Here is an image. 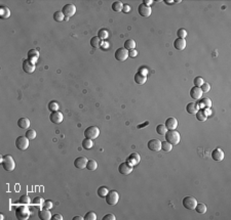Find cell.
I'll list each match as a JSON object with an SVG mask.
<instances>
[{
  "label": "cell",
  "mask_w": 231,
  "mask_h": 220,
  "mask_svg": "<svg viewBox=\"0 0 231 220\" xmlns=\"http://www.w3.org/2000/svg\"><path fill=\"white\" fill-rule=\"evenodd\" d=\"M1 165H2V168L7 172H11L16 168L15 160L9 155H5V156L1 157Z\"/></svg>",
  "instance_id": "obj_1"
},
{
  "label": "cell",
  "mask_w": 231,
  "mask_h": 220,
  "mask_svg": "<svg viewBox=\"0 0 231 220\" xmlns=\"http://www.w3.org/2000/svg\"><path fill=\"white\" fill-rule=\"evenodd\" d=\"M165 141H167L169 143L171 144H178L181 140V136H180V133L176 130H167V132L165 133Z\"/></svg>",
  "instance_id": "obj_2"
},
{
  "label": "cell",
  "mask_w": 231,
  "mask_h": 220,
  "mask_svg": "<svg viewBox=\"0 0 231 220\" xmlns=\"http://www.w3.org/2000/svg\"><path fill=\"white\" fill-rule=\"evenodd\" d=\"M30 216L29 208L25 206H18L16 208V217L20 220H26Z\"/></svg>",
  "instance_id": "obj_3"
},
{
  "label": "cell",
  "mask_w": 231,
  "mask_h": 220,
  "mask_svg": "<svg viewBox=\"0 0 231 220\" xmlns=\"http://www.w3.org/2000/svg\"><path fill=\"white\" fill-rule=\"evenodd\" d=\"M105 199H106V203H107L108 205L114 206L118 203V201H119V195H118V193L116 190L108 191Z\"/></svg>",
  "instance_id": "obj_4"
},
{
  "label": "cell",
  "mask_w": 231,
  "mask_h": 220,
  "mask_svg": "<svg viewBox=\"0 0 231 220\" xmlns=\"http://www.w3.org/2000/svg\"><path fill=\"white\" fill-rule=\"evenodd\" d=\"M16 146L20 150H26L29 148V139L25 135H21L16 139Z\"/></svg>",
  "instance_id": "obj_5"
},
{
  "label": "cell",
  "mask_w": 231,
  "mask_h": 220,
  "mask_svg": "<svg viewBox=\"0 0 231 220\" xmlns=\"http://www.w3.org/2000/svg\"><path fill=\"white\" fill-rule=\"evenodd\" d=\"M100 135V129L97 126H89L84 130V136L85 138L89 139H95Z\"/></svg>",
  "instance_id": "obj_6"
},
{
  "label": "cell",
  "mask_w": 231,
  "mask_h": 220,
  "mask_svg": "<svg viewBox=\"0 0 231 220\" xmlns=\"http://www.w3.org/2000/svg\"><path fill=\"white\" fill-rule=\"evenodd\" d=\"M182 204H183L184 208L188 210H194L197 205V201H196L195 198L191 197V195H188V197H185L182 201Z\"/></svg>",
  "instance_id": "obj_7"
},
{
  "label": "cell",
  "mask_w": 231,
  "mask_h": 220,
  "mask_svg": "<svg viewBox=\"0 0 231 220\" xmlns=\"http://www.w3.org/2000/svg\"><path fill=\"white\" fill-rule=\"evenodd\" d=\"M61 11L65 15V18H71L76 13V6L74 4H72V3H69V4L64 5Z\"/></svg>",
  "instance_id": "obj_8"
},
{
  "label": "cell",
  "mask_w": 231,
  "mask_h": 220,
  "mask_svg": "<svg viewBox=\"0 0 231 220\" xmlns=\"http://www.w3.org/2000/svg\"><path fill=\"white\" fill-rule=\"evenodd\" d=\"M133 169H134V166H132L130 163L123 162L119 165V167H118V172L121 175H128L133 172Z\"/></svg>",
  "instance_id": "obj_9"
},
{
  "label": "cell",
  "mask_w": 231,
  "mask_h": 220,
  "mask_svg": "<svg viewBox=\"0 0 231 220\" xmlns=\"http://www.w3.org/2000/svg\"><path fill=\"white\" fill-rule=\"evenodd\" d=\"M128 58V50H126L124 47L118 48L115 51V58L118 62H124Z\"/></svg>",
  "instance_id": "obj_10"
},
{
  "label": "cell",
  "mask_w": 231,
  "mask_h": 220,
  "mask_svg": "<svg viewBox=\"0 0 231 220\" xmlns=\"http://www.w3.org/2000/svg\"><path fill=\"white\" fill-rule=\"evenodd\" d=\"M148 148L151 152H159L161 150V141L158 139H151L148 141Z\"/></svg>",
  "instance_id": "obj_11"
},
{
  "label": "cell",
  "mask_w": 231,
  "mask_h": 220,
  "mask_svg": "<svg viewBox=\"0 0 231 220\" xmlns=\"http://www.w3.org/2000/svg\"><path fill=\"white\" fill-rule=\"evenodd\" d=\"M63 119H64V117H63V114L61 113V112H59V111L52 112V114H50V122H52V123H54V124L62 123Z\"/></svg>",
  "instance_id": "obj_12"
},
{
  "label": "cell",
  "mask_w": 231,
  "mask_h": 220,
  "mask_svg": "<svg viewBox=\"0 0 231 220\" xmlns=\"http://www.w3.org/2000/svg\"><path fill=\"white\" fill-rule=\"evenodd\" d=\"M138 13H140V15H142V17L144 18H148L151 15V13H152V11H151V7L150 6H146L145 4H140L138 7Z\"/></svg>",
  "instance_id": "obj_13"
},
{
  "label": "cell",
  "mask_w": 231,
  "mask_h": 220,
  "mask_svg": "<svg viewBox=\"0 0 231 220\" xmlns=\"http://www.w3.org/2000/svg\"><path fill=\"white\" fill-rule=\"evenodd\" d=\"M23 70L28 74H32L35 71V64L29 60H25L23 62Z\"/></svg>",
  "instance_id": "obj_14"
},
{
  "label": "cell",
  "mask_w": 231,
  "mask_h": 220,
  "mask_svg": "<svg viewBox=\"0 0 231 220\" xmlns=\"http://www.w3.org/2000/svg\"><path fill=\"white\" fill-rule=\"evenodd\" d=\"M212 159L216 162H221L224 160V152L221 148H215L212 152Z\"/></svg>",
  "instance_id": "obj_15"
},
{
  "label": "cell",
  "mask_w": 231,
  "mask_h": 220,
  "mask_svg": "<svg viewBox=\"0 0 231 220\" xmlns=\"http://www.w3.org/2000/svg\"><path fill=\"white\" fill-rule=\"evenodd\" d=\"M87 159L85 157H78V158L75 159L74 161V166L78 169H83L86 168V164H87Z\"/></svg>",
  "instance_id": "obj_16"
},
{
  "label": "cell",
  "mask_w": 231,
  "mask_h": 220,
  "mask_svg": "<svg viewBox=\"0 0 231 220\" xmlns=\"http://www.w3.org/2000/svg\"><path fill=\"white\" fill-rule=\"evenodd\" d=\"M165 127H167V130H175L176 128L178 127V121L176 118H167V120H165Z\"/></svg>",
  "instance_id": "obj_17"
},
{
  "label": "cell",
  "mask_w": 231,
  "mask_h": 220,
  "mask_svg": "<svg viewBox=\"0 0 231 220\" xmlns=\"http://www.w3.org/2000/svg\"><path fill=\"white\" fill-rule=\"evenodd\" d=\"M201 96H202V91L199 87L194 86L190 89V97H191V98L199 99V98H201Z\"/></svg>",
  "instance_id": "obj_18"
},
{
  "label": "cell",
  "mask_w": 231,
  "mask_h": 220,
  "mask_svg": "<svg viewBox=\"0 0 231 220\" xmlns=\"http://www.w3.org/2000/svg\"><path fill=\"white\" fill-rule=\"evenodd\" d=\"M140 161H141V157L138 153H133V154H130L128 158V162L130 163L132 166H135V165L139 164Z\"/></svg>",
  "instance_id": "obj_19"
},
{
  "label": "cell",
  "mask_w": 231,
  "mask_h": 220,
  "mask_svg": "<svg viewBox=\"0 0 231 220\" xmlns=\"http://www.w3.org/2000/svg\"><path fill=\"white\" fill-rule=\"evenodd\" d=\"M174 47L177 50H183L186 47V40L182 39V38H177V39L174 41Z\"/></svg>",
  "instance_id": "obj_20"
},
{
  "label": "cell",
  "mask_w": 231,
  "mask_h": 220,
  "mask_svg": "<svg viewBox=\"0 0 231 220\" xmlns=\"http://www.w3.org/2000/svg\"><path fill=\"white\" fill-rule=\"evenodd\" d=\"M38 217L39 219L41 220H50L52 219V214H50V211L47 209H42L38 211Z\"/></svg>",
  "instance_id": "obj_21"
},
{
  "label": "cell",
  "mask_w": 231,
  "mask_h": 220,
  "mask_svg": "<svg viewBox=\"0 0 231 220\" xmlns=\"http://www.w3.org/2000/svg\"><path fill=\"white\" fill-rule=\"evenodd\" d=\"M199 110V105L197 103H189L186 105V111L188 114H196Z\"/></svg>",
  "instance_id": "obj_22"
},
{
  "label": "cell",
  "mask_w": 231,
  "mask_h": 220,
  "mask_svg": "<svg viewBox=\"0 0 231 220\" xmlns=\"http://www.w3.org/2000/svg\"><path fill=\"white\" fill-rule=\"evenodd\" d=\"M27 56H28V60H31V62H33L34 64H35L38 60V58H39V52L36 49H30L29 51H28Z\"/></svg>",
  "instance_id": "obj_23"
},
{
  "label": "cell",
  "mask_w": 231,
  "mask_h": 220,
  "mask_svg": "<svg viewBox=\"0 0 231 220\" xmlns=\"http://www.w3.org/2000/svg\"><path fill=\"white\" fill-rule=\"evenodd\" d=\"M18 126H19L21 129H28L30 127V120L28 118H20L18 120Z\"/></svg>",
  "instance_id": "obj_24"
},
{
  "label": "cell",
  "mask_w": 231,
  "mask_h": 220,
  "mask_svg": "<svg viewBox=\"0 0 231 220\" xmlns=\"http://www.w3.org/2000/svg\"><path fill=\"white\" fill-rule=\"evenodd\" d=\"M11 17V11L9 7L6 6H1L0 7V18L2 20H6Z\"/></svg>",
  "instance_id": "obj_25"
},
{
  "label": "cell",
  "mask_w": 231,
  "mask_h": 220,
  "mask_svg": "<svg viewBox=\"0 0 231 220\" xmlns=\"http://www.w3.org/2000/svg\"><path fill=\"white\" fill-rule=\"evenodd\" d=\"M135 82L137 83V84L139 85H143L145 84V82L147 81V76H144V75H141L140 73H136V75H135Z\"/></svg>",
  "instance_id": "obj_26"
},
{
  "label": "cell",
  "mask_w": 231,
  "mask_h": 220,
  "mask_svg": "<svg viewBox=\"0 0 231 220\" xmlns=\"http://www.w3.org/2000/svg\"><path fill=\"white\" fill-rule=\"evenodd\" d=\"M122 8H123V3L120 2V1H114L112 3V11H115V13L122 11Z\"/></svg>",
  "instance_id": "obj_27"
},
{
  "label": "cell",
  "mask_w": 231,
  "mask_h": 220,
  "mask_svg": "<svg viewBox=\"0 0 231 220\" xmlns=\"http://www.w3.org/2000/svg\"><path fill=\"white\" fill-rule=\"evenodd\" d=\"M196 119L198 121H205L208 119V115H206V112L204 110H198L197 113H196Z\"/></svg>",
  "instance_id": "obj_28"
},
{
  "label": "cell",
  "mask_w": 231,
  "mask_h": 220,
  "mask_svg": "<svg viewBox=\"0 0 231 220\" xmlns=\"http://www.w3.org/2000/svg\"><path fill=\"white\" fill-rule=\"evenodd\" d=\"M91 45L93 46L94 48H99L101 47L102 45V40L100 39L98 36H96V37H93L91 39Z\"/></svg>",
  "instance_id": "obj_29"
},
{
  "label": "cell",
  "mask_w": 231,
  "mask_h": 220,
  "mask_svg": "<svg viewBox=\"0 0 231 220\" xmlns=\"http://www.w3.org/2000/svg\"><path fill=\"white\" fill-rule=\"evenodd\" d=\"M135 47H136V42H135V40H133V39L125 40V42H124V48H125L126 50L135 49Z\"/></svg>",
  "instance_id": "obj_30"
},
{
  "label": "cell",
  "mask_w": 231,
  "mask_h": 220,
  "mask_svg": "<svg viewBox=\"0 0 231 220\" xmlns=\"http://www.w3.org/2000/svg\"><path fill=\"white\" fill-rule=\"evenodd\" d=\"M93 146H94L93 139H89V138H84V139L82 140V148H84V150H91Z\"/></svg>",
  "instance_id": "obj_31"
},
{
  "label": "cell",
  "mask_w": 231,
  "mask_h": 220,
  "mask_svg": "<svg viewBox=\"0 0 231 220\" xmlns=\"http://www.w3.org/2000/svg\"><path fill=\"white\" fill-rule=\"evenodd\" d=\"M156 132H157V134H159V135L164 136L165 133L167 132V127H165L164 124H159V125H157L156 126Z\"/></svg>",
  "instance_id": "obj_32"
},
{
  "label": "cell",
  "mask_w": 231,
  "mask_h": 220,
  "mask_svg": "<svg viewBox=\"0 0 231 220\" xmlns=\"http://www.w3.org/2000/svg\"><path fill=\"white\" fill-rule=\"evenodd\" d=\"M98 168V163L96 160H89L87 161V164H86V169H89V170L91 171H94L96 170V169Z\"/></svg>",
  "instance_id": "obj_33"
},
{
  "label": "cell",
  "mask_w": 231,
  "mask_h": 220,
  "mask_svg": "<svg viewBox=\"0 0 231 220\" xmlns=\"http://www.w3.org/2000/svg\"><path fill=\"white\" fill-rule=\"evenodd\" d=\"M206 209H208V208H206V205H204V204H202V203H199V204L197 203V205H196L194 210L199 214H204L206 212Z\"/></svg>",
  "instance_id": "obj_34"
},
{
  "label": "cell",
  "mask_w": 231,
  "mask_h": 220,
  "mask_svg": "<svg viewBox=\"0 0 231 220\" xmlns=\"http://www.w3.org/2000/svg\"><path fill=\"white\" fill-rule=\"evenodd\" d=\"M199 103H200L199 107L200 105L203 107V108H210L212 107V101H210V99L208 98V97H203V98H201Z\"/></svg>",
  "instance_id": "obj_35"
},
{
  "label": "cell",
  "mask_w": 231,
  "mask_h": 220,
  "mask_svg": "<svg viewBox=\"0 0 231 220\" xmlns=\"http://www.w3.org/2000/svg\"><path fill=\"white\" fill-rule=\"evenodd\" d=\"M108 191H109V190L107 189V187L100 186L99 188H98V190H97V193H98V195H99L100 198H105L106 195H107Z\"/></svg>",
  "instance_id": "obj_36"
},
{
  "label": "cell",
  "mask_w": 231,
  "mask_h": 220,
  "mask_svg": "<svg viewBox=\"0 0 231 220\" xmlns=\"http://www.w3.org/2000/svg\"><path fill=\"white\" fill-rule=\"evenodd\" d=\"M59 107H60V105H59V103H57L56 101H50V103H48V105H47L48 110H50V112L58 111Z\"/></svg>",
  "instance_id": "obj_37"
},
{
  "label": "cell",
  "mask_w": 231,
  "mask_h": 220,
  "mask_svg": "<svg viewBox=\"0 0 231 220\" xmlns=\"http://www.w3.org/2000/svg\"><path fill=\"white\" fill-rule=\"evenodd\" d=\"M19 203H21L22 205H28V204L31 203V200H30V198L28 195H23L20 197Z\"/></svg>",
  "instance_id": "obj_38"
},
{
  "label": "cell",
  "mask_w": 231,
  "mask_h": 220,
  "mask_svg": "<svg viewBox=\"0 0 231 220\" xmlns=\"http://www.w3.org/2000/svg\"><path fill=\"white\" fill-rule=\"evenodd\" d=\"M171 148H173V144L169 143L167 141L161 142V150H162L163 152L169 153V152H171Z\"/></svg>",
  "instance_id": "obj_39"
},
{
  "label": "cell",
  "mask_w": 231,
  "mask_h": 220,
  "mask_svg": "<svg viewBox=\"0 0 231 220\" xmlns=\"http://www.w3.org/2000/svg\"><path fill=\"white\" fill-rule=\"evenodd\" d=\"M52 18H54V20L56 22H62V21H64V20H65V15H63V13H62V11H56V13H54V17H52Z\"/></svg>",
  "instance_id": "obj_40"
},
{
  "label": "cell",
  "mask_w": 231,
  "mask_h": 220,
  "mask_svg": "<svg viewBox=\"0 0 231 220\" xmlns=\"http://www.w3.org/2000/svg\"><path fill=\"white\" fill-rule=\"evenodd\" d=\"M25 136H26V137H27L29 140L34 139V138L36 137V131H35L34 129H28L27 131H26Z\"/></svg>",
  "instance_id": "obj_41"
},
{
  "label": "cell",
  "mask_w": 231,
  "mask_h": 220,
  "mask_svg": "<svg viewBox=\"0 0 231 220\" xmlns=\"http://www.w3.org/2000/svg\"><path fill=\"white\" fill-rule=\"evenodd\" d=\"M83 218H84V220H96L97 219V214L93 211H89L85 214Z\"/></svg>",
  "instance_id": "obj_42"
},
{
  "label": "cell",
  "mask_w": 231,
  "mask_h": 220,
  "mask_svg": "<svg viewBox=\"0 0 231 220\" xmlns=\"http://www.w3.org/2000/svg\"><path fill=\"white\" fill-rule=\"evenodd\" d=\"M98 37H99L101 40L108 38V31L106 29H101L99 31V33H98Z\"/></svg>",
  "instance_id": "obj_43"
},
{
  "label": "cell",
  "mask_w": 231,
  "mask_h": 220,
  "mask_svg": "<svg viewBox=\"0 0 231 220\" xmlns=\"http://www.w3.org/2000/svg\"><path fill=\"white\" fill-rule=\"evenodd\" d=\"M203 83H204L203 78H201V77H199V76L195 77L193 80V84H194V86H196V87H200Z\"/></svg>",
  "instance_id": "obj_44"
},
{
  "label": "cell",
  "mask_w": 231,
  "mask_h": 220,
  "mask_svg": "<svg viewBox=\"0 0 231 220\" xmlns=\"http://www.w3.org/2000/svg\"><path fill=\"white\" fill-rule=\"evenodd\" d=\"M177 36H178V38L185 39V37L187 36V31H186L185 29H183V28H181V29H179L177 31Z\"/></svg>",
  "instance_id": "obj_45"
},
{
  "label": "cell",
  "mask_w": 231,
  "mask_h": 220,
  "mask_svg": "<svg viewBox=\"0 0 231 220\" xmlns=\"http://www.w3.org/2000/svg\"><path fill=\"white\" fill-rule=\"evenodd\" d=\"M32 203H33V205H35V206H40V205H43L44 200L40 197H36L35 199L32 201Z\"/></svg>",
  "instance_id": "obj_46"
},
{
  "label": "cell",
  "mask_w": 231,
  "mask_h": 220,
  "mask_svg": "<svg viewBox=\"0 0 231 220\" xmlns=\"http://www.w3.org/2000/svg\"><path fill=\"white\" fill-rule=\"evenodd\" d=\"M43 208L44 209H47V210H50L52 208V202L50 201V200H46V201H44L43 203Z\"/></svg>",
  "instance_id": "obj_47"
},
{
  "label": "cell",
  "mask_w": 231,
  "mask_h": 220,
  "mask_svg": "<svg viewBox=\"0 0 231 220\" xmlns=\"http://www.w3.org/2000/svg\"><path fill=\"white\" fill-rule=\"evenodd\" d=\"M199 88L201 89L202 93H203V92H208V91H210V84H208V83H203V84H202L201 86L199 87Z\"/></svg>",
  "instance_id": "obj_48"
},
{
  "label": "cell",
  "mask_w": 231,
  "mask_h": 220,
  "mask_svg": "<svg viewBox=\"0 0 231 220\" xmlns=\"http://www.w3.org/2000/svg\"><path fill=\"white\" fill-rule=\"evenodd\" d=\"M103 220H116V217L113 214H106L103 217Z\"/></svg>",
  "instance_id": "obj_49"
},
{
  "label": "cell",
  "mask_w": 231,
  "mask_h": 220,
  "mask_svg": "<svg viewBox=\"0 0 231 220\" xmlns=\"http://www.w3.org/2000/svg\"><path fill=\"white\" fill-rule=\"evenodd\" d=\"M138 56V51H137L136 49H132V50H130V51H128V56H130V58H136V56Z\"/></svg>",
  "instance_id": "obj_50"
},
{
  "label": "cell",
  "mask_w": 231,
  "mask_h": 220,
  "mask_svg": "<svg viewBox=\"0 0 231 220\" xmlns=\"http://www.w3.org/2000/svg\"><path fill=\"white\" fill-rule=\"evenodd\" d=\"M63 216L61 214H55V215L52 216V220H62Z\"/></svg>",
  "instance_id": "obj_51"
},
{
  "label": "cell",
  "mask_w": 231,
  "mask_h": 220,
  "mask_svg": "<svg viewBox=\"0 0 231 220\" xmlns=\"http://www.w3.org/2000/svg\"><path fill=\"white\" fill-rule=\"evenodd\" d=\"M130 6L128 4H123V8H122V13H130Z\"/></svg>",
  "instance_id": "obj_52"
},
{
  "label": "cell",
  "mask_w": 231,
  "mask_h": 220,
  "mask_svg": "<svg viewBox=\"0 0 231 220\" xmlns=\"http://www.w3.org/2000/svg\"><path fill=\"white\" fill-rule=\"evenodd\" d=\"M139 73H140L141 75H144V76H147V73H148V71H147V69L145 68H142L139 70Z\"/></svg>",
  "instance_id": "obj_53"
},
{
  "label": "cell",
  "mask_w": 231,
  "mask_h": 220,
  "mask_svg": "<svg viewBox=\"0 0 231 220\" xmlns=\"http://www.w3.org/2000/svg\"><path fill=\"white\" fill-rule=\"evenodd\" d=\"M152 3H153L152 0H144V1H143V4H145L146 6H150Z\"/></svg>",
  "instance_id": "obj_54"
},
{
  "label": "cell",
  "mask_w": 231,
  "mask_h": 220,
  "mask_svg": "<svg viewBox=\"0 0 231 220\" xmlns=\"http://www.w3.org/2000/svg\"><path fill=\"white\" fill-rule=\"evenodd\" d=\"M84 218L81 217V216H75V217L72 218V220H83Z\"/></svg>",
  "instance_id": "obj_55"
},
{
  "label": "cell",
  "mask_w": 231,
  "mask_h": 220,
  "mask_svg": "<svg viewBox=\"0 0 231 220\" xmlns=\"http://www.w3.org/2000/svg\"><path fill=\"white\" fill-rule=\"evenodd\" d=\"M164 2L167 3V4H174L175 1H174V0H164Z\"/></svg>",
  "instance_id": "obj_56"
},
{
  "label": "cell",
  "mask_w": 231,
  "mask_h": 220,
  "mask_svg": "<svg viewBox=\"0 0 231 220\" xmlns=\"http://www.w3.org/2000/svg\"><path fill=\"white\" fill-rule=\"evenodd\" d=\"M148 124H149V122H145L143 125H138V128H139V129H141V128H144V126L148 125Z\"/></svg>",
  "instance_id": "obj_57"
},
{
  "label": "cell",
  "mask_w": 231,
  "mask_h": 220,
  "mask_svg": "<svg viewBox=\"0 0 231 220\" xmlns=\"http://www.w3.org/2000/svg\"><path fill=\"white\" fill-rule=\"evenodd\" d=\"M4 218V216H3V214H0V219H3Z\"/></svg>",
  "instance_id": "obj_58"
}]
</instances>
